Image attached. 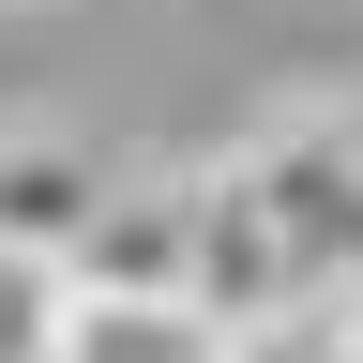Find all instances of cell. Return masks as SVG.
Returning <instances> with one entry per match:
<instances>
[{
  "label": "cell",
  "instance_id": "obj_1",
  "mask_svg": "<svg viewBox=\"0 0 363 363\" xmlns=\"http://www.w3.org/2000/svg\"><path fill=\"white\" fill-rule=\"evenodd\" d=\"M242 182L272 197L303 288L318 303H363V106H272L242 136Z\"/></svg>",
  "mask_w": 363,
  "mask_h": 363
},
{
  "label": "cell",
  "instance_id": "obj_4",
  "mask_svg": "<svg viewBox=\"0 0 363 363\" xmlns=\"http://www.w3.org/2000/svg\"><path fill=\"white\" fill-rule=\"evenodd\" d=\"M182 257H197L182 167H121V197L91 212V242L61 257V288H91V303H182Z\"/></svg>",
  "mask_w": 363,
  "mask_h": 363
},
{
  "label": "cell",
  "instance_id": "obj_3",
  "mask_svg": "<svg viewBox=\"0 0 363 363\" xmlns=\"http://www.w3.org/2000/svg\"><path fill=\"white\" fill-rule=\"evenodd\" d=\"M106 197H121V167L91 152L76 121H0V257L16 272H61Z\"/></svg>",
  "mask_w": 363,
  "mask_h": 363
},
{
  "label": "cell",
  "instance_id": "obj_2",
  "mask_svg": "<svg viewBox=\"0 0 363 363\" xmlns=\"http://www.w3.org/2000/svg\"><path fill=\"white\" fill-rule=\"evenodd\" d=\"M182 197H197V257H182V303H197V318H212L227 348L318 303V288H303V257H288V227H272V197L242 182V152L182 167Z\"/></svg>",
  "mask_w": 363,
  "mask_h": 363
},
{
  "label": "cell",
  "instance_id": "obj_5",
  "mask_svg": "<svg viewBox=\"0 0 363 363\" xmlns=\"http://www.w3.org/2000/svg\"><path fill=\"white\" fill-rule=\"evenodd\" d=\"M45 363H227V333L197 303H91V288H61Z\"/></svg>",
  "mask_w": 363,
  "mask_h": 363
}]
</instances>
